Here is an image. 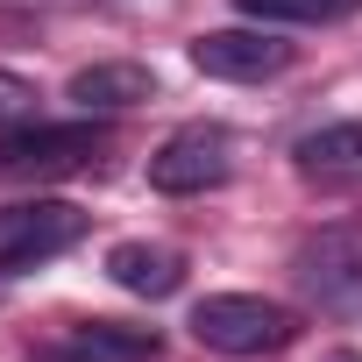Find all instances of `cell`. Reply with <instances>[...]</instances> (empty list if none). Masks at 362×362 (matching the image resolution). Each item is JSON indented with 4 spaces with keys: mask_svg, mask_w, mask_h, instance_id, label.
<instances>
[{
    "mask_svg": "<svg viewBox=\"0 0 362 362\" xmlns=\"http://www.w3.org/2000/svg\"><path fill=\"white\" fill-rule=\"evenodd\" d=\"M192 341L214 348V355H235V362L284 355L298 341V313L277 305V298H256V291H214V298L192 305Z\"/></svg>",
    "mask_w": 362,
    "mask_h": 362,
    "instance_id": "1",
    "label": "cell"
},
{
    "mask_svg": "<svg viewBox=\"0 0 362 362\" xmlns=\"http://www.w3.org/2000/svg\"><path fill=\"white\" fill-rule=\"evenodd\" d=\"M291 270H298V284L320 313L355 320L362 313V221H327L320 235H305Z\"/></svg>",
    "mask_w": 362,
    "mask_h": 362,
    "instance_id": "2",
    "label": "cell"
},
{
    "mask_svg": "<svg viewBox=\"0 0 362 362\" xmlns=\"http://www.w3.org/2000/svg\"><path fill=\"white\" fill-rule=\"evenodd\" d=\"M228 170H235V142H228V128H206V121L177 128V135H163L149 149V185L170 192V199H192V192L228 185Z\"/></svg>",
    "mask_w": 362,
    "mask_h": 362,
    "instance_id": "3",
    "label": "cell"
},
{
    "mask_svg": "<svg viewBox=\"0 0 362 362\" xmlns=\"http://www.w3.org/2000/svg\"><path fill=\"white\" fill-rule=\"evenodd\" d=\"M86 242V214L71 199H29V206H8L0 214V277H22L64 249Z\"/></svg>",
    "mask_w": 362,
    "mask_h": 362,
    "instance_id": "4",
    "label": "cell"
},
{
    "mask_svg": "<svg viewBox=\"0 0 362 362\" xmlns=\"http://www.w3.org/2000/svg\"><path fill=\"white\" fill-rule=\"evenodd\" d=\"M107 149L100 121H29L0 135V170H22V177H50V170H78Z\"/></svg>",
    "mask_w": 362,
    "mask_h": 362,
    "instance_id": "5",
    "label": "cell"
},
{
    "mask_svg": "<svg viewBox=\"0 0 362 362\" xmlns=\"http://www.w3.org/2000/svg\"><path fill=\"white\" fill-rule=\"evenodd\" d=\"M192 64H199L206 78L249 86V78H277V71L291 64V43H277L263 22H256V29H206V36L192 43Z\"/></svg>",
    "mask_w": 362,
    "mask_h": 362,
    "instance_id": "6",
    "label": "cell"
},
{
    "mask_svg": "<svg viewBox=\"0 0 362 362\" xmlns=\"http://www.w3.org/2000/svg\"><path fill=\"white\" fill-rule=\"evenodd\" d=\"M107 277L135 298H170L177 284H185V256L163 249V242H114L107 249Z\"/></svg>",
    "mask_w": 362,
    "mask_h": 362,
    "instance_id": "7",
    "label": "cell"
},
{
    "mask_svg": "<svg viewBox=\"0 0 362 362\" xmlns=\"http://www.w3.org/2000/svg\"><path fill=\"white\" fill-rule=\"evenodd\" d=\"M298 177H313V185H362V121L313 128L298 142Z\"/></svg>",
    "mask_w": 362,
    "mask_h": 362,
    "instance_id": "8",
    "label": "cell"
},
{
    "mask_svg": "<svg viewBox=\"0 0 362 362\" xmlns=\"http://www.w3.org/2000/svg\"><path fill=\"white\" fill-rule=\"evenodd\" d=\"M149 93H156V71L149 64H86L71 78V107H86V114H128Z\"/></svg>",
    "mask_w": 362,
    "mask_h": 362,
    "instance_id": "9",
    "label": "cell"
},
{
    "mask_svg": "<svg viewBox=\"0 0 362 362\" xmlns=\"http://www.w3.org/2000/svg\"><path fill=\"white\" fill-rule=\"evenodd\" d=\"M235 8L263 29H327V22H348L362 0H235Z\"/></svg>",
    "mask_w": 362,
    "mask_h": 362,
    "instance_id": "10",
    "label": "cell"
},
{
    "mask_svg": "<svg viewBox=\"0 0 362 362\" xmlns=\"http://www.w3.org/2000/svg\"><path fill=\"white\" fill-rule=\"evenodd\" d=\"M78 341L100 348L107 362H156V355H163V341H156L149 327H121V320H86Z\"/></svg>",
    "mask_w": 362,
    "mask_h": 362,
    "instance_id": "11",
    "label": "cell"
},
{
    "mask_svg": "<svg viewBox=\"0 0 362 362\" xmlns=\"http://www.w3.org/2000/svg\"><path fill=\"white\" fill-rule=\"evenodd\" d=\"M29 121H36V86H29L22 71L0 64V135H8V128H29Z\"/></svg>",
    "mask_w": 362,
    "mask_h": 362,
    "instance_id": "12",
    "label": "cell"
},
{
    "mask_svg": "<svg viewBox=\"0 0 362 362\" xmlns=\"http://www.w3.org/2000/svg\"><path fill=\"white\" fill-rule=\"evenodd\" d=\"M36 362H107V355L86 348V341H71V348H36Z\"/></svg>",
    "mask_w": 362,
    "mask_h": 362,
    "instance_id": "13",
    "label": "cell"
}]
</instances>
